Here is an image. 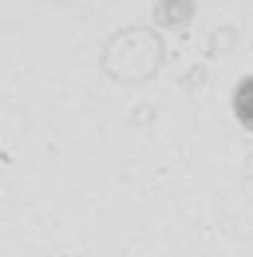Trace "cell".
I'll use <instances>...</instances> for the list:
<instances>
[{
  "label": "cell",
  "mask_w": 253,
  "mask_h": 257,
  "mask_svg": "<svg viewBox=\"0 0 253 257\" xmlns=\"http://www.w3.org/2000/svg\"><path fill=\"white\" fill-rule=\"evenodd\" d=\"M198 16V0H158L151 20L155 28H166V32H186Z\"/></svg>",
  "instance_id": "6da1fadb"
},
{
  "label": "cell",
  "mask_w": 253,
  "mask_h": 257,
  "mask_svg": "<svg viewBox=\"0 0 253 257\" xmlns=\"http://www.w3.org/2000/svg\"><path fill=\"white\" fill-rule=\"evenodd\" d=\"M229 111H233L237 127L253 135V71L233 83V91H229Z\"/></svg>",
  "instance_id": "7a4b0ae2"
}]
</instances>
